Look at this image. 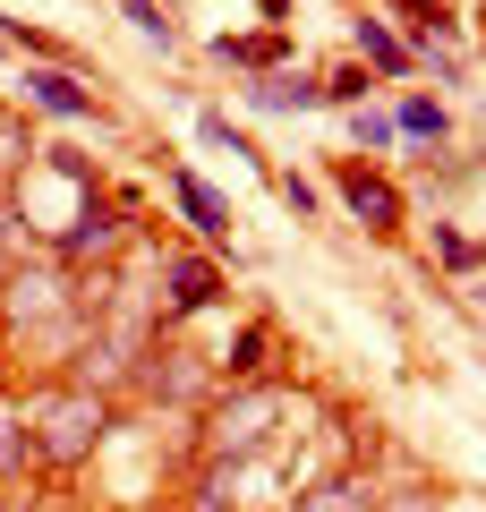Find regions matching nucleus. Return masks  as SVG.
I'll return each mask as SVG.
<instances>
[{
  "instance_id": "1",
  "label": "nucleus",
  "mask_w": 486,
  "mask_h": 512,
  "mask_svg": "<svg viewBox=\"0 0 486 512\" xmlns=\"http://www.w3.org/2000/svg\"><path fill=\"white\" fill-rule=\"evenodd\" d=\"M18 410H26V436H35L43 478H60V487H69L111 436V393H86V384H52V393H35V402H18Z\"/></svg>"
},
{
  "instance_id": "2",
  "label": "nucleus",
  "mask_w": 486,
  "mask_h": 512,
  "mask_svg": "<svg viewBox=\"0 0 486 512\" xmlns=\"http://www.w3.org/2000/svg\"><path fill=\"white\" fill-rule=\"evenodd\" d=\"M282 384H222L214 402L197 410V470H239V461H256L273 436H282Z\"/></svg>"
},
{
  "instance_id": "3",
  "label": "nucleus",
  "mask_w": 486,
  "mask_h": 512,
  "mask_svg": "<svg viewBox=\"0 0 486 512\" xmlns=\"http://www.w3.org/2000/svg\"><path fill=\"white\" fill-rule=\"evenodd\" d=\"M222 384H214V359L188 342H171V333H154L137 359V402H171V410H205Z\"/></svg>"
},
{
  "instance_id": "4",
  "label": "nucleus",
  "mask_w": 486,
  "mask_h": 512,
  "mask_svg": "<svg viewBox=\"0 0 486 512\" xmlns=\"http://www.w3.org/2000/svg\"><path fill=\"white\" fill-rule=\"evenodd\" d=\"M162 291H154V316L162 325H180V316H205L222 308V291H231V274H222L214 248H162Z\"/></svg>"
},
{
  "instance_id": "5",
  "label": "nucleus",
  "mask_w": 486,
  "mask_h": 512,
  "mask_svg": "<svg viewBox=\"0 0 486 512\" xmlns=\"http://www.w3.org/2000/svg\"><path fill=\"white\" fill-rule=\"evenodd\" d=\"M333 197H342V214H350V222H367L376 239H393L401 222H410V197L393 188V171L359 163V154H342V163H333Z\"/></svg>"
},
{
  "instance_id": "6",
  "label": "nucleus",
  "mask_w": 486,
  "mask_h": 512,
  "mask_svg": "<svg viewBox=\"0 0 486 512\" xmlns=\"http://www.w3.org/2000/svg\"><path fill=\"white\" fill-rule=\"evenodd\" d=\"M26 111H52V120H77V128H94V120H103V94H94L77 69L26 60Z\"/></svg>"
},
{
  "instance_id": "7",
  "label": "nucleus",
  "mask_w": 486,
  "mask_h": 512,
  "mask_svg": "<svg viewBox=\"0 0 486 512\" xmlns=\"http://www.w3.org/2000/svg\"><path fill=\"white\" fill-rule=\"evenodd\" d=\"M214 384H282L273 376V325L265 316H248V325L214 350Z\"/></svg>"
},
{
  "instance_id": "8",
  "label": "nucleus",
  "mask_w": 486,
  "mask_h": 512,
  "mask_svg": "<svg viewBox=\"0 0 486 512\" xmlns=\"http://www.w3.org/2000/svg\"><path fill=\"white\" fill-rule=\"evenodd\" d=\"M162 180H171V205L188 214V231H197V248H222V239H231V205H222V197H214V188H205V180H197L188 163H171Z\"/></svg>"
},
{
  "instance_id": "9",
  "label": "nucleus",
  "mask_w": 486,
  "mask_h": 512,
  "mask_svg": "<svg viewBox=\"0 0 486 512\" xmlns=\"http://www.w3.org/2000/svg\"><path fill=\"white\" fill-rule=\"evenodd\" d=\"M350 60H359V69H376V86H401V77H418L410 43H401L384 18H359V26H350Z\"/></svg>"
},
{
  "instance_id": "10",
  "label": "nucleus",
  "mask_w": 486,
  "mask_h": 512,
  "mask_svg": "<svg viewBox=\"0 0 486 512\" xmlns=\"http://www.w3.org/2000/svg\"><path fill=\"white\" fill-rule=\"evenodd\" d=\"M248 111H324V86L307 69H265V77H248Z\"/></svg>"
},
{
  "instance_id": "11",
  "label": "nucleus",
  "mask_w": 486,
  "mask_h": 512,
  "mask_svg": "<svg viewBox=\"0 0 486 512\" xmlns=\"http://www.w3.org/2000/svg\"><path fill=\"white\" fill-rule=\"evenodd\" d=\"M214 60L222 69H239V77H265V69H290V35H214Z\"/></svg>"
},
{
  "instance_id": "12",
  "label": "nucleus",
  "mask_w": 486,
  "mask_h": 512,
  "mask_svg": "<svg viewBox=\"0 0 486 512\" xmlns=\"http://www.w3.org/2000/svg\"><path fill=\"white\" fill-rule=\"evenodd\" d=\"M393 128H401V137H418V146H444V137H452V111L435 103V94H401Z\"/></svg>"
},
{
  "instance_id": "13",
  "label": "nucleus",
  "mask_w": 486,
  "mask_h": 512,
  "mask_svg": "<svg viewBox=\"0 0 486 512\" xmlns=\"http://www.w3.org/2000/svg\"><path fill=\"white\" fill-rule=\"evenodd\" d=\"M324 86V103L333 111H359V103H376V69H359V60H342L333 77H316Z\"/></svg>"
},
{
  "instance_id": "14",
  "label": "nucleus",
  "mask_w": 486,
  "mask_h": 512,
  "mask_svg": "<svg viewBox=\"0 0 486 512\" xmlns=\"http://www.w3.org/2000/svg\"><path fill=\"white\" fill-rule=\"evenodd\" d=\"M0 512H86V504L52 478V487H0Z\"/></svg>"
},
{
  "instance_id": "15",
  "label": "nucleus",
  "mask_w": 486,
  "mask_h": 512,
  "mask_svg": "<svg viewBox=\"0 0 486 512\" xmlns=\"http://www.w3.org/2000/svg\"><path fill=\"white\" fill-rule=\"evenodd\" d=\"M435 265H444V274H478V239H469L461 222H435Z\"/></svg>"
},
{
  "instance_id": "16",
  "label": "nucleus",
  "mask_w": 486,
  "mask_h": 512,
  "mask_svg": "<svg viewBox=\"0 0 486 512\" xmlns=\"http://www.w3.org/2000/svg\"><path fill=\"white\" fill-rule=\"evenodd\" d=\"M120 18H128V26H137V35H145V43H162V52H180V26L162 18V0H120Z\"/></svg>"
},
{
  "instance_id": "17",
  "label": "nucleus",
  "mask_w": 486,
  "mask_h": 512,
  "mask_svg": "<svg viewBox=\"0 0 486 512\" xmlns=\"http://www.w3.org/2000/svg\"><path fill=\"white\" fill-rule=\"evenodd\" d=\"M350 137H359L367 154H384V146H401V128H393V111H384V103H359V111H350Z\"/></svg>"
},
{
  "instance_id": "18",
  "label": "nucleus",
  "mask_w": 486,
  "mask_h": 512,
  "mask_svg": "<svg viewBox=\"0 0 486 512\" xmlns=\"http://www.w3.org/2000/svg\"><path fill=\"white\" fill-rule=\"evenodd\" d=\"M205 146H222V154H239V163H265V154H256V137H248V128H231V111H205Z\"/></svg>"
},
{
  "instance_id": "19",
  "label": "nucleus",
  "mask_w": 486,
  "mask_h": 512,
  "mask_svg": "<svg viewBox=\"0 0 486 512\" xmlns=\"http://www.w3.org/2000/svg\"><path fill=\"white\" fill-rule=\"evenodd\" d=\"M273 188H282V205H290L299 222H307V214L324 205V197H316V180H299V171H273Z\"/></svg>"
},
{
  "instance_id": "20",
  "label": "nucleus",
  "mask_w": 486,
  "mask_h": 512,
  "mask_svg": "<svg viewBox=\"0 0 486 512\" xmlns=\"http://www.w3.org/2000/svg\"><path fill=\"white\" fill-rule=\"evenodd\" d=\"M256 9H265V26H273V35H290V0H256Z\"/></svg>"
},
{
  "instance_id": "21",
  "label": "nucleus",
  "mask_w": 486,
  "mask_h": 512,
  "mask_svg": "<svg viewBox=\"0 0 486 512\" xmlns=\"http://www.w3.org/2000/svg\"><path fill=\"white\" fill-rule=\"evenodd\" d=\"M478 43H486V0H478Z\"/></svg>"
},
{
  "instance_id": "22",
  "label": "nucleus",
  "mask_w": 486,
  "mask_h": 512,
  "mask_svg": "<svg viewBox=\"0 0 486 512\" xmlns=\"http://www.w3.org/2000/svg\"><path fill=\"white\" fill-rule=\"evenodd\" d=\"M478 308H486V282H478Z\"/></svg>"
},
{
  "instance_id": "23",
  "label": "nucleus",
  "mask_w": 486,
  "mask_h": 512,
  "mask_svg": "<svg viewBox=\"0 0 486 512\" xmlns=\"http://www.w3.org/2000/svg\"><path fill=\"white\" fill-rule=\"evenodd\" d=\"M239 512H256V504H239Z\"/></svg>"
},
{
  "instance_id": "24",
  "label": "nucleus",
  "mask_w": 486,
  "mask_h": 512,
  "mask_svg": "<svg viewBox=\"0 0 486 512\" xmlns=\"http://www.w3.org/2000/svg\"><path fill=\"white\" fill-rule=\"evenodd\" d=\"M0 52H9V43H0Z\"/></svg>"
}]
</instances>
